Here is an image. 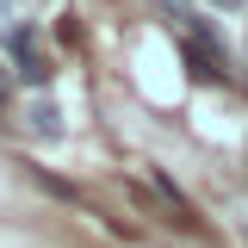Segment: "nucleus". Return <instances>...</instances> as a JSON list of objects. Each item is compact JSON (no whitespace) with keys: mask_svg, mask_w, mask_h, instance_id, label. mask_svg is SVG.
<instances>
[{"mask_svg":"<svg viewBox=\"0 0 248 248\" xmlns=\"http://www.w3.org/2000/svg\"><path fill=\"white\" fill-rule=\"evenodd\" d=\"M186 62H192L199 81H230V50H223V37H217L205 19L186 25Z\"/></svg>","mask_w":248,"mask_h":248,"instance_id":"1","label":"nucleus"},{"mask_svg":"<svg viewBox=\"0 0 248 248\" xmlns=\"http://www.w3.org/2000/svg\"><path fill=\"white\" fill-rule=\"evenodd\" d=\"M25 118H31V130H37L44 143H56V137H62V112H56V106H50V99H37V106H31Z\"/></svg>","mask_w":248,"mask_h":248,"instance_id":"2","label":"nucleus"},{"mask_svg":"<svg viewBox=\"0 0 248 248\" xmlns=\"http://www.w3.org/2000/svg\"><path fill=\"white\" fill-rule=\"evenodd\" d=\"M13 62H19V81H31V87H50V75H56L37 50H25V56H13Z\"/></svg>","mask_w":248,"mask_h":248,"instance_id":"3","label":"nucleus"},{"mask_svg":"<svg viewBox=\"0 0 248 248\" xmlns=\"http://www.w3.org/2000/svg\"><path fill=\"white\" fill-rule=\"evenodd\" d=\"M6 50H13V56L37 50V31H31V25H6Z\"/></svg>","mask_w":248,"mask_h":248,"instance_id":"4","label":"nucleus"},{"mask_svg":"<svg viewBox=\"0 0 248 248\" xmlns=\"http://www.w3.org/2000/svg\"><path fill=\"white\" fill-rule=\"evenodd\" d=\"M6 93H13V81H6V68H0V106H6Z\"/></svg>","mask_w":248,"mask_h":248,"instance_id":"5","label":"nucleus"},{"mask_svg":"<svg viewBox=\"0 0 248 248\" xmlns=\"http://www.w3.org/2000/svg\"><path fill=\"white\" fill-rule=\"evenodd\" d=\"M211 6H223V13H236V6H242V0H211Z\"/></svg>","mask_w":248,"mask_h":248,"instance_id":"6","label":"nucleus"}]
</instances>
